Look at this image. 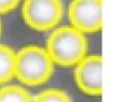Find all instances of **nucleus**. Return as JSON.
I'll list each match as a JSON object with an SVG mask.
<instances>
[{
  "label": "nucleus",
  "instance_id": "nucleus-1",
  "mask_svg": "<svg viewBox=\"0 0 123 102\" xmlns=\"http://www.w3.org/2000/svg\"><path fill=\"white\" fill-rule=\"evenodd\" d=\"M45 51L54 64L74 67L87 53V40L83 32L72 26H60L51 30Z\"/></svg>",
  "mask_w": 123,
  "mask_h": 102
},
{
  "label": "nucleus",
  "instance_id": "nucleus-2",
  "mask_svg": "<svg viewBox=\"0 0 123 102\" xmlns=\"http://www.w3.org/2000/svg\"><path fill=\"white\" fill-rule=\"evenodd\" d=\"M54 71V64L42 47L29 45L15 53L14 77L23 85L36 87L45 84Z\"/></svg>",
  "mask_w": 123,
  "mask_h": 102
},
{
  "label": "nucleus",
  "instance_id": "nucleus-3",
  "mask_svg": "<svg viewBox=\"0 0 123 102\" xmlns=\"http://www.w3.org/2000/svg\"><path fill=\"white\" fill-rule=\"evenodd\" d=\"M22 16L29 28L37 31H49L61 23L64 4L62 0H24Z\"/></svg>",
  "mask_w": 123,
  "mask_h": 102
},
{
  "label": "nucleus",
  "instance_id": "nucleus-4",
  "mask_svg": "<svg viewBox=\"0 0 123 102\" xmlns=\"http://www.w3.org/2000/svg\"><path fill=\"white\" fill-rule=\"evenodd\" d=\"M68 19L70 26L84 34L99 31L103 26V0H71Z\"/></svg>",
  "mask_w": 123,
  "mask_h": 102
},
{
  "label": "nucleus",
  "instance_id": "nucleus-5",
  "mask_svg": "<svg viewBox=\"0 0 123 102\" xmlns=\"http://www.w3.org/2000/svg\"><path fill=\"white\" fill-rule=\"evenodd\" d=\"M103 58L99 55H86L74 66L76 85L87 96H100L103 92Z\"/></svg>",
  "mask_w": 123,
  "mask_h": 102
},
{
  "label": "nucleus",
  "instance_id": "nucleus-6",
  "mask_svg": "<svg viewBox=\"0 0 123 102\" xmlns=\"http://www.w3.org/2000/svg\"><path fill=\"white\" fill-rule=\"evenodd\" d=\"M15 52L4 44H0V86L14 79Z\"/></svg>",
  "mask_w": 123,
  "mask_h": 102
},
{
  "label": "nucleus",
  "instance_id": "nucleus-7",
  "mask_svg": "<svg viewBox=\"0 0 123 102\" xmlns=\"http://www.w3.org/2000/svg\"><path fill=\"white\" fill-rule=\"evenodd\" d=\"M0 102H32V97L25 87L6 84L0 87Z\"/></svg>",
  "mask_w": 123,
  "mask_h": 102
},
{
  "label": "nucleus",
  "instance_id": "nucleus-8",
  "mask_svg": "<svg viewBox=\"0 0 123 102\" xmlns=\"http://www.w3.org/2000/svg\"><path fill=\"white\" fill-rule=\"evenodd\" d=\"M32 102H72V100L64 90L49 88L32 97Z\"/></svg>",
  "mask_w": 123,
  "mask_h": 102
},
{
  "label": "nucleus",
  "instance_id": "nucleus-9",
  "mask_svg": "<svg viewBox=\"0 0 123 102\" xmlns=\"http://www.w3.org/2000/svg\"><path fill=\"white\" fill-rule=\"evenodd\" d=\"M22 0H0V14H6L17 8Z\"/></svg>",
  "mask_w": 123,
  "mask_h": 102
},
{
  "label": "nucleus",
  "instance_id": "nucleus-10",
  "mask_svg": "<svg viewBox=\"0 0 123 102\" xmlns=\"http://www.w3.org/2000/svg\"><path fill=\"white\" fill-rule=\"evenodd\" d=\"M1 32H2V25H1V21H0V36H1Z\"/></svg>",
  "mask_w": 123,
  "mask_h": 102
}]
</instances>
